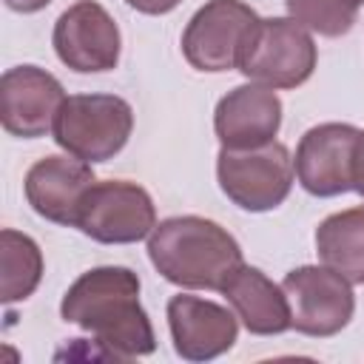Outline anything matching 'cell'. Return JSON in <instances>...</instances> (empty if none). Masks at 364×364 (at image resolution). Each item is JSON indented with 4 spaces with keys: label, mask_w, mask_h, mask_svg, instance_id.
Wrapping results in <instances>:
<instances>
[{
    "label": "cell",
    "mask_w": 364,
    "mask_h": 364,
    "mask_svg": "<svg viewBox=\"0 0 364 364\" xmlns=\"http://www.w3.org/2000/svg\"><path fill=\"white\" fill-rule=\"evenodd\" d=\"M287 17L321 37H341L355 26L358 0H284Z\"/></svg>",
    "instance_id": "cell-18"
},
{
    "label": "cell",
    "mask_w": 364,
    "mask_h": 364,
    "mask_svg": "<svg viewBox=\"0 0 364 364\" xmlns=\"http://www.w3.org/2000/svg\"><path fill=\"white\" fill-rule=\"evenodd\" d=\"M282 287L290 304V330L310 338H330L341 333L355 313L353 284L327 264L293 267Z\"/></svg>",
    "instance_id": "cell-7"
},
{
    "label": "cell",
    "mask_w": 364,
    "mask_h": 364,
    "mask_svg": "<svg viewBox=\"0 0 364 364\" xmlns=\"http://www.w3.org/2000/svg\"><path fill=\"white\" fill-rule=\"evenodd\" d=\"M134 131V108L117 94H71L65 97L51 136L54 142L82 159V162H108L114 159Z\"/></svg>",
    "instance_id": "cell-4"
},
{
    "label": "cell",
    "mask_w": 364,
    "mask_h": 364,
    "mask_svg": "<svg viewBox=\"0 0 364 364\" xmlns=\"http://www.w3.org/2000/svg\"><path fill=\"white\" fill-rule=\"evenodd\" d=\"M46 262L40 245L14 228L0 230V299L3 304L26 301L40 279H43Z\"/></svg>",
    "instance_id": "cell-17"
},
{
    "label": "cell",
    "mask_w": 364,
    "mask_h": 364,
    "mask_svg": "<svg viewBox=\"0 0 364 364\" xmlns=\"http://www.w3.org/2000/svg\"><path fill=\"white\" fill-rule=\"evenodd\" d=\"M51 43L60 63L77 74L114 71L122 51L119 26L97 0L71 3L57 17Z\"/></svg>",
    "instance_id": "cell-9"
},
{
    "label": "cell",
    "mask_w": 364,
    "mask_h": 364,
    "mask_svg": "<svg viewBox=\"0 0 364 364\" xmlns=\"http://www.w3.org/2000/svg\"><path fill=\"white\" fill-rule=\"evenodd\" d=\"M63 102V82L40 65H14L0 77V122L11 136L37 139L51 134Z\"/></svg>",
    "instance_id": "cell-11"
},
{
    "label": "cell",
    "mask_w": 364,
    "mask_h": 364,
    "mask_svg": "<svg viewBox=\"0 0 364 364\" xmlns=\"http://www.w3.org/2000/svg\"><path fill=\"white\" fill-rule=\"evenodd\" d=\"M51 0H6V6L17 14H34V11H43Z\"/></svg>",
    "instance_id": "cell-21"
},
{
    "label": "cell",
    "mask_w": 364,
    "mask_h": 364,
    "mask_svg": "<svg viewBox=\"0 0 364 364\" xmlns=\"http://www.w3.org/2000/svg\"><path fill=\"white\" fill-rule=\"evenodd\" d=\"M256 20L259 14L242 0H208L182 31V57L205 74L233 71L239 68L245 40Z\"/></svg>",
    "instance_id": "cell-8"
},
{
    "label": "cell",
    "mask_w": 364,
    "mask_h": 364,
    "mask_svg": "<svg viewBox=\"0 0 364 364\" xmlns=\"http://www.w3.org/2000/svg\"><path fill=\"white\" fill-rule=\"evenodd\" d=\"M296 171L284 142H267L259 148H219L216 182L222 193L247 213L276 210L293 188Z\"/></svg>",
    "instance_id": "cell-5"
},
{
    "label": "cell",
    "mask_w": 364,
    "mask_h": 364,
    "mask_svg": "<svg viewBox=\"0 0 364 364\" xmlns=\"http://www.w3.org/2000/svg\"><path fill=\"white\" fill-rule=\"evenodd\" d=\"M148 259L165 282L185 290H222L245 262L233 233L196 213L156 222L148 236Z\"/></svg>",
    "instance_id": "cell-2"
},
{
    "label": "cell",
    "mask_w": 364,
    "mask_h": 364,
    "mask_svg": "<svg viewBox=\"0 0 364 364\" xmlns=\"http://www.w3.org/2000/svg\"><path fill=\"white\" fill-rule=\"evenodd\" d=\"M97 182L91 162H82L71 154H51L37 159L23 182L26 202L46 222L77 228V213L82 196Z\"/></svg>",
    "instance_id": "cell-13"
},
{
    "label": "cell",
    "mask_w": 364,
    "mask_h": 364,
    "mask_svg": "<svg viewBox=\"0 0 364 364\" xmlns=\"http://www.w3.org/2000/svg\"><path fill=\"white\" fill-rule=\"evenodd\" d=\"M321 264L341 273L350 284H364V205L330 213L316 228Z\"/></svg>",
    "instance_id": "cell-16"
},
{
    "label": "cell",
    "mask_w": 364,
    "mask_h": 364,
    "mask_svg": "<svg viewBox=\"0 0 364 364\" xmlns=\"http://www.w3.org/2000/svg\"><path fill=\"white\" fill-rule=\"evenodd\" d=\"M358 128L350 122H321L301 134L293 156L299 185L318 199L353 191Z\"/></svg>",
    "instance_id": "cell-10"
},
{
    "label": "cell",
    "mask_w": 364,
    "mask_h": 364,
    "mask_svg": "<svg viewBox=\"0 0 364 364\" xmlns=\"http://www.w3.org/2000/svg\"><path fill=\"white\" fill-rule=\"evenodd\" d=\"M77 228L100 245H134L156 228V205L136 182L97 179L82 196Z\"/></svg>",
    "instance_id": "cell-6"
},
{
    "label": "cell",
    "mask_w": 364,
    "mask_h": 364,
    "mask_svg": "<svg viewBox=\"0 0 364 364\" xmlns=\"http://www.w3.org/2000/svg\"><path fill=\"white\" fill-rule=\"evenodd\" d=\"M165 316L173 350L185 361H213L236 344L239 318L233 307L202 296L176 293L168 299Z\"/></svg>",
    "instance_id": "cell-12"
},
{
    "label": "cell",
    "mask_w": 364,
    "mask_h": 364,
    "mask_svg": "<svg viewBox=\"0 0 364 364\" xmlns=\"http://www.w3.org/2000/svg\"><path fill=\"white\" fill-rule=\"evenodd\" d=\"M318 63V46L293 17H259L245 40L239 68L250 82L273 91L304 85Z\"/></svg>",
    "instance_id": "cell-3"
},
{
    "label": "cell",
    "mask_w": 364,
    "mask_h": 364,
    "mask_svg": "<svg viewBox=\"0 0 364 364\" xmlns=\"http://www.w3.org/2000/svg\"><path fill=\"white\" fill-rule=\"evenodd\" d=\"M353 191L358 196H364V131L358 134V145H355V168H353Z\"/></svg>",
    "instance_id": "cell-20"
},
{
    "label": "cell",
    "mask_w": 364,
    "mask_h": 364,
    "mask_svg": "<svg viewBox=\"0 0 364 364\" xmlns=\"http://www.w3.org/2000/svg\"><path fill=\"white\" fill-rule=\"evenodd\" d=\"M282 128V100L273 88L242 82L230 88L213 111V131L222 148H259L276 139Z\"/></svg>",
    "instance_id": "cell-14"
},
{
    "label": "cell",
    "mask_w": 364,
    "mask_h": 364,
    "mask_svg": "<svg viewBox=\"0 0 364 364\" xmlns=\"http://www.w3.org/2000/svg\"><path fill=\"white\" fill-rule=\"evenodd\" d=\"M358 3H361V6H364V0H358Z\"/></svg>",
    "instance_id": "cell-22"
},
{
    "label": "cell",
    "mask_w": 364,
    "mask_h": 364,
    "mask_svg": "<svg viewBox=\"0 0 364 364\" xmlns=\"http://www.w3.org/2000/svg\"><path fill=\"white\" fill-rule=\"evenodd\" d=\"M139 276L122 264H102L80 273L60 301L68 324L91 333L111 358L128 361L156 350L154 324L139 301Z\"/></svg>",
    "instance_id": "cell-1"
},
{
    "label": "cell",
    "mask_w": 364,
    "mask_h": 364,
    "mask_svg": "<svg viewBox=\"0 0 364 364\" xmlns=\"http://www.w3.org/2000/svg\"><path fill=\"white\" fill-rule=\"evenodd\" d=\"M242 327L253 336H282L290 330V304L282 284L253 264H239L219 290Z\"/></svg>",
    "instance_id": "cell-15"
},
{
    "label": "cell",
    "mask_w": 364,
    "mask_h": 364,
    "mask_svg": "<svg viewBox=\"0 0 364 364\" xmlns=\"http://www.w3.org/2000/svg\"><path fill=\"white\" fill-rule=\"evenodd\" d=\"M131 9H136L139 14H168V11H173L182 0H125Z\"/></svg>",
    "instance_id": "cell-19"
}]
</instances>
